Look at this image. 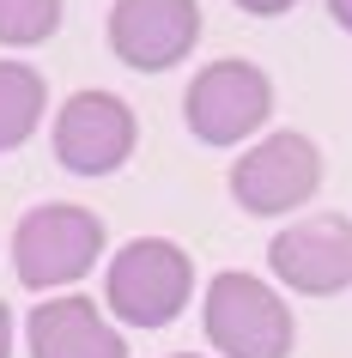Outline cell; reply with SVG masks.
Segmentation results:
<instances>
[{"instance_id": "obj_13", "label": "cell", "mask_w": 352, "mask_h": 358, "mask_svg": "<svg viewBox=\"0 0 352 358\" xmlns=\"http://www.w3.org/2000/svg\"><path fill=\"white\" fill-rule=\"evenodd\" d=\"M0 358H13V316H6V303H0Z\"/></svg>"}, {"instance_id": "obj_11", "label": "cell", "mask_w": 352, "mask_h": 358, "mask_svg": "<svg viewBox=\"0 0 352 358\" xmlns=\"http://www.w3.org/2000/svg\"><path fill=\"white\" fill-rule=\"evenodd\" d=\"M61 31V0H0V43H43Z\"/></svg>"}, {"instance_id": "obj_15", "label": "cell", "mask_w": 352, "mask_h": 358, "mask_svg": "<svg viewBox=\"0 0 352 358\" xmlns=\"http://www.w3.org/2000/svg\"><path fill=\"white\" fill-rule=\"evenodd\" d=\"M176 358H201V352H176Z\"/></svg>"}, {"instance_id": "obj_12", "label": "cell", "mask_w": 352, "mask_h": 358, "mask_svg": "<svg viewBox=\"0 0 352 358\" xmlns=\"http://www.w3.org/2000/svg\"><path fill=\"white\" fill-rule=\"evenodd\" d=\"M243 13H255V19H279V13H292L297 0H237Z\"/></svg>"}, {"instance_id": "obj_5", "label": "cell", "mask_w": 352, "mask_h": 358, "mask_svg": "<svg viewBox=\"0 0 352 358\" xmlns=\"http://www.w3.org/2000/svg\"><path fill=\"white\" fill-rule=\"evenodd\" d=\"M274 110V79L261 73L255 61H206L201 73L188 79V97H183V115H188V134L201 146H237L267 122Z\"/></svg>"}, {"instance_id": "obj_3", "label": "cell", "mask_w": 352, "mask_h": 358, "mask_svg": "<svg viewBox=\"0 0 352 358\" xmlns=\"http://www.w3.org/2000/svg\"><path fill=\"white\" fill-rule=\"evenodd\" d=\"M97 255H104V225H97L92 207H73V201H43L13 231V267L31 292L85 280Z\"/></svg>"}, {"instance_id": "obj_9", "label": "cell", "mask_w": 352, "mask_h": 358, "mask_svg": "<svg viewBox=\"0 0 352 358\" xmlns=\"http://www.w3.org/2000/svg\"><path fill=\"white\" fill-rule=\"evenodd\" d=\"M24 346H31V358H128L122 328L79 292L43 298L24 316Z\"/></svg>"}, {"instance_id": "obj_7", "label": "cell", "mask_w": 352, "mask_h": 358, "mask_svg": "<svg viewBox=\"0 0 352 358\" xmlns=\"http://www.w3.org/2000/svg\"><path fill=\"white\" fill-rule=\"evenodd\" d=\"M267 267L304 298H334L352 285V219L346 213H316L297 219L267 243Z\"/></svg>"}, {"instance_id": "obj_14", "label": "cell", "mask_w": 352, "mask_h": 358, "mask_svg": "<svg viewBox=\"0 0 352 358\" xmlns=\"http://www.w3.org/2000/svg\"><path fill=\"white\" fill-rule=\"evenodd\" d=\"M328 13H334V24H340V31H352V0H328Z\"/></svg>"}, {"instance_id": "obj_10", "label": "cell", "mask_w": 352, "mask_h": 358, "mask_svg": "<svg viewBox=\"0 0 352 358\" xmlns=\"http://www.w3.org/2000/svg\"><path fill=\"white\" fill-rule=\"evenodd\" d=\"M43 73L24 67V61H0V152H13L31 140V128L43 122Z\"/></svg>"}, {"instance_id": "obj_1", "label": "cell", "mask_w": 352, "mask_h": 358, "mask_svg": "<svg viewBox=\"0 0 352 358\" xmlns=\"http://www.w3.org/2000/svg\"><path fill=\"white\" fill-rule=\"evenodd\" d=\"M104 298H110V316L128 328H164L195 298V262L170 237H134L110 255Z\"/></svg>"}, {"instance_id": "obj_4", "label": "cell", "mask_w": 352, "mask_h": 358, "mask_svg": "<svg viewBox=\"0 0 352 358\" xmlns=\"http://www.w3.org/2000/svg\"><path fill=\"white\" fill-rule=\"evenodd\" d=\"M322 189V152L310 134L279 128L231 164V201L255 219H286Z\"/></svg>"}, {"instance_id": "obj_2", "label": "cell", "mask_w": 352, "mask_h": 358, "mask_svg": "<svg viewBox=\"0 0 352 358\" xmlns=\"http://www.w3.org/2000/svg\"><path fill=\"white\" fill-rule=\"evenodd\" d=\"M201 328L219 358H292L297 322L267 280L255 273H213L201 303Z\"/></svg>"}, {"instance_id": "obj_6", "label": "cell", "mask_w": 352, "mask_h": 358, "mask_svg": "<svg viewBox=\"0 0 352 358\" xmlns=\"http://www.w3.org/2000/svg\"><path fill=\"white\" fill-rule=\"evenodd\" d=\"M55 158L73 176H110L134 152V110L115 92H73L55 115Z\"/></svg>"}, {"instance_id": "obj_8", "label": "cell", "mask_w": 352, "mask_h": 358, "mask_svg": "<svg viewBox=\"0 0 352 358\" xmlns=\"http://www.w3.org/2000/svg\"><path fill=\"white\" fill-rule=\"evenodd\" d=\"M201 43L195 0H115L110 6V49L134 73H164Z\"/></svg>"}]
</instances>
